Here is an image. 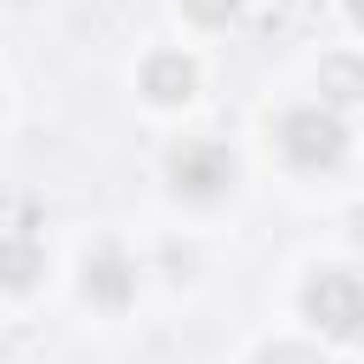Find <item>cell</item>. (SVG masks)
I'll list each match as a JSON object with an SVG mask.
<instances>
[{"mask_svg":"<svg viewBox=\"0 0 364 364\" xmlns=\"http://www.w3.org/2000/svg\"><path fill=\"white\" fill-rule=\"evenodd\" d=\"M301 313H307V324H318L324 336L353 341L358 324H364V284H358V273H347V267H324L318 279H307V290H301Z\"/></svg>","mask_w":364,"mask_h":364,"instance_id":"cell-2","label":"cell"},{"mask_svg":"<svg viewBox=\"0 0 364 364\" xmlns=\"http://www.w3.org/2000/svg\"><path fill=\"white\" fill-rule=\"evenodd\" d=\"M193 91H199L193 57H182V51H154V57L142 63V97H148V102L176 108V102H188Z\"/></svg>","mask_w":364,"mask_h":364,"instance_id":"cell-5","label":"cell"},{"mask_svg":"<svg viewBox=\"0 0 364 364\" xmlns=\"http://www.w3.org/2000/svg\"><path fill=\"white\" fill-rule=\"evenodd\" d=\"M165 171H171V188L182 199H199V205L205 199H222L233 188V154L222 142H182Z\"/></svg>","mask_w":364,"mask_h":364,"instance_id":"cell-3","label":"cell"},{"mask_svg":"<svg viewBox=\"0 0 364 364\" xmlns=\"http://www.w3.org/2000/svg\"><path fill=\"white\" fill-rule=\"evenodd\" d=\"M318 91H324V102L353 108V102L364 97V68H358V57H330V63L318 68Z\"/></svg>","mask_w":364,"mask_h":364,"instance_id":"cell-7","label":"cell"},{"mask_svg":"<svg viewBox=\"0 0 364 364\" xmlns=\"http://www.w3.org/2000/svg\"><path fill=\"white\" fill-rule=\"evenodd\" d=\"M80 290H85L97 307L119 313V307L136 296V267H131V256H125V250H114V245L91 250V256H85V273H80Z\"/></svg>","mask_w":364,"mask_h":364,"instance_id":"cell-4","label":"cell"},{"mask_svg":"<svg viewBox=\"0 0 364 364\" xmlns=\"http://www.w3.org/2000/svg\"><path fill=\"white\" fill-rule=\"evenodd\" d=\"M279 154L296 165V171H330V165H341L347 159V142H353V131H347V119L341 114H330V108H318V102H307V108H290L284 119H279Z\"/></svg>","mask_w":364,"mask_h":364,"instance_id":"cell-1","label":"cell"},{"mask_svg":"<svg viewBox=\"0 0 364 364\" xmlns=\"http://www.w3.org/2000/svg\"><path fill=\"white\" fill-rule=\"evenodd\" d=\"M182 11H188L199 28H222V23L239 11V0H182Z\"/></svg>","mask_w":364,"mask_h":364,"instance_id":"cell-8","label":"cell"},{"mask_svg":"<svg viewBox=\"0 0 364 364\" xmlns=\"http://www.w3.org/2000/svg\"><path fill=\"white\" fill-rule=\"evenodd\" d=\"M46 273V256L34 239H6L0 245V290H28Z\"/></svg>","mask_w":364,"mask_h":364,"instance_id":"cell-6","label":"cell"}]
</instances>
